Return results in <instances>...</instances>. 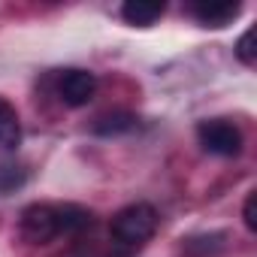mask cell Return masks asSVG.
<instances>
[{"instance_id": "6", "label": "cell", "mask_w": 257, "mask_h": 257, "mask_svg": "<svg viewBox=\"0 0 257 257\" xmlns=\"http://www.w3.org/2000/svg\"><path fill=\"white\" fill-rule=\"evenodd\" d=\"M164 13H167V4H149V0H127L121 7V19L127 25H137V28L155 25Z\"/></svg>"}, {"instance_id": "1", "label": "cell", "mask_w": 257, "mask_h": 257, "mask_svg": "<svg viewBox=\"0 0 257 257\" xmlns=\"http://www.w3.org/2000/svg\"><path fill=\"white\" fill-rule=\"evenodd\" d=\"M94 224V215L76 203H34L22 212L19 230L31 245H49L58 236H76Z\"/></svg>"}, {"instance_id": "8", "label": "cell", "mask_w": 257, "mask_h": 257, "mask_svg": "<svg viewBox=\"0 0 257 257\" xmlns=\"http://www.w3.org/2000/svg\"><path fill=\"white\" fill-rule=\"evenodd\" d=\"M134 127H137V118H134V115H127V112H115V115L100 118L94 131H97L100 137H118V134L134 131Z\"/></svg>"}, {"instance_id": "2", "label": "cell", "mask_w": 257, "mask_h": 257, "mask_svg": "<svg viewBox=\"0 0 257 257\" xmlns=\"http://www.w3.org/2000/svg\"><path fill=\"white\" fill-rule=\"evenodd\" d=\"M158 209L149 203H131L112 215L109 221V239L112 248L121 257H131L134 251H140L155 233H158Z\"/></svg>"}, {"instance_id": "10", "label": "cell", "mask_w": 257, "mask_h": 257, "mask_svg": "<svg viewBox=\"0 0 257 257\" xmlns=\"http://www.w3.org/2000/svg\"><path fill=\"white\" fill-rule=\"evenodd\" d=\"M236 58L245 64V67H254L257 64V49H254V31H245L242 37H239V43H236Z\"/></svg>"}, {"instance_id": "11", "label": "cell", "mask_w": 257, "mask_h": 257, "mask_svg": "<svg viewBox=\"0 0 257 257\" xmlns=\"http://www.w3.org/2000/svg\"><path fill=\"white\" fill-rule=\"evenodd\" d=\"M257 194L251 191L248 197H245V206H242V221H245V230L248 233H257Z\"/></svg>"}, {"instance_id": "9", "label": "cell", "mask_w": 257, "mask_h": 257, "mask_svg": "<svg viewBox=\"0 0 257 257\" xmlns=\"http://www.w3.org/2000/svg\"><path fill=\"white\" fill-rule=\"evenodd\" d=\"M28 182V170L19 164H0V194H13Z\"/></svg>"}, {"instance_id": "4", "label": "cell", "mask_w": 257, "mask_h": 257, "mask_svg": "<svg viewBox=\"0 0 257 257\" xmlns=\"http://www.w3.org/2000/svg\"><path fill=\"white\" fill-rule=\"evenodd\" d=\"M97 94V76L91 70H82V67H70L58 76V97L64 106L70 109H79V106H88Z\"/></svg>"}, {"instance_id": "5", "label": "cell", "mask_w": 257, "mask_h": 257, "mask_svg": "<svg viewBox=\"0 0 257 257\" xmlns=\"http://www.w3.org/2000/svg\"><path fill=\"white\" fill-rule=\"evenodd\" d=\"M188 10L203 28H227L242 13V4H236V0H200V4H191Z\"/></svg>"}, {"instance_id": "3", "label": "cell", "mask_w": 257, "mask_h": 257, "mask_svg": "<svg viewBox=\"0 0 257 257\" xmlns=\"http://www.w3.org/2000/svg\"><path fill=\"white\" fill-rule=\"evenodd\" d=\"M197 140L209 155L236 158L242 152V131L227 118H206L197 124Z\"/></svg>"}, {"instance_id": "7", "label": "cell", "mask_w": 257, "mask_h": 257, "mask_svg": "<svg viewBox=\"0 0 257 257\" xmlns=\"http://www.w3.org/2000/svg\"><path fill=\"white\" fill-rule=\"evenodd\" d=\"M22 146V121H19V112L10 100L0 97V149H19Z\"/></svg>"}]
</instances>
